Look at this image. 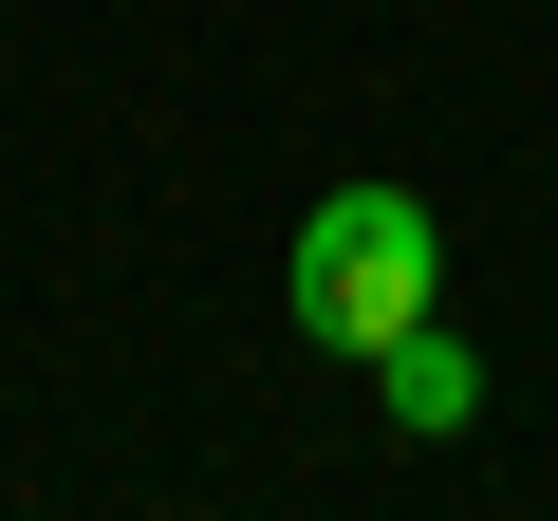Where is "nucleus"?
Listing matches in <instances>:
<instances>
[{"mask_svg": "<svg viewBox=\"0 0 558 521\" xmlns=\"http://www.w3.org/2000/svg\"><path fill=\"white\" fill-rule=\"evenodd\" d=\"M279 299H299L317 354H391L410 317H447V223H428V186H336V205L299 223V260H279Z\"/></svg>", "mask_w": 558, "mask_h": 521, "instance_id": "obj_1", "label": "nucleus"}, {"mask_svg": "<svg viewBox=\"0 0 558 521\" xmlns=\"http://www.w3.org/2000/svg\"><path fill=\"white\" fill-rule=\"evenodd\" d=\"M373 373H391V428H465V410H484V354H465L447 317H410Z\"/></svg>", "mask_w": 558, "mask_h": 521, "instance_id": "obj_2", "label": "nucleus"}]
</instances>
